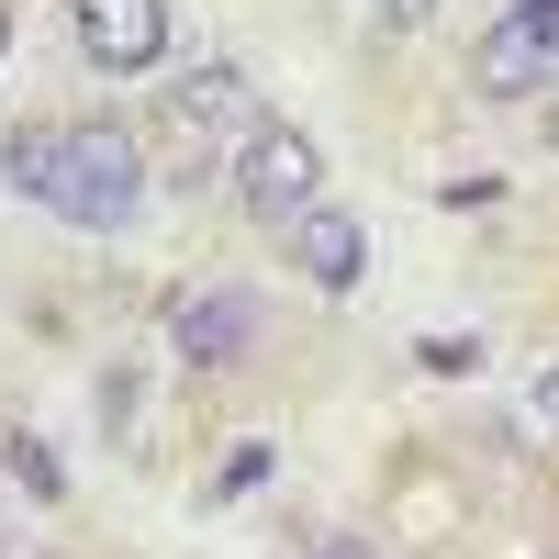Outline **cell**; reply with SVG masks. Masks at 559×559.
Wrapping results in <instances>:
<instances>
[{"label":"cell","instance_id":"obj_1","mask_svg":"<svg viewBox=\"0 0 559 559\" xmlns=\"http://www.w3.org/2000/svg\"><path fill=\"white\" fill-rule=\"evenodd\" d=\"M34 202L57 224H79V236H123L146 213V146L123 123H57V168H45Z\"/></svg>","mask_w":559,"mask_h":559},{"label":"cell","instance_id":"obj_2","mask_svg":"<svg viewBox=\"0 0 559 559\" xmlns=\"http://www.w3.org/2000/svg\"><path fill=\"white\" fill-rule=\"evenodd\" d=\"M236 202L269 224V236H292V224L324 202V146L302 123H258L247 146H236Z\"/></svg>","mask_w":559,"mask_h":559},{"label":"cell","instance_id":"obj_3","mask_svg":"<svg viewBox=\"0 0 559 559\" xmlns=\"http://www.w3.org/2000/svg\"><path fill=\"white\" fill-rule=\"evenodd\" d=\"M559 79V0H515L481 45H471V90L481 102H537Z\"/></svg>","mask_w":559,"mask_h":559},{"label":"cell","instance_id":"obj_4","mask_svg":"<svg viewBox=\"0 0 559 559\" xmlns=\"http://www.w3.org/2000/svg\"><path fill=\"white\" fill-rule=\"evenodd\" d=\"M68 23H79V57L112 79H146L168 57V0H68Z\"/></svg>","mask_w":559,"mask_h":559},{"label":"cell","instance_id":"obj_5","mask_svg":"<svg viewBox=\"0 0 559 559\" xmlns=\"http://www.w3.org/2000/svg\"><path fill=\"white\" fill-rule=\"evenodd\" d=\"M168 347L191 358V369H247L258 358V302L247 292H191L168 313Z\"/></svg>","mask_w":559,"mask_h":559},{"label":"cell","instance_id":"obj_6","mask_svg":"<svg viewBox=\"0 0 559 559\" xmlns=\"http://www.w3.org/2000/svg\"><path fill=\"white\" fill-rule=\"evenodd\" d=\"M168 112H179V134H191V146H213V134H258V90H247L236 57H202V68H179Z\"/></svg>","mask_w":559,"mask_h":559},{"label":"cell","instance_id":"obj_7","mask_svg":"<svg viewBox=\"0 0 559 559\" xmlns=\"http://www.w3.org/2000/svg\"><path fill=\"white\" fill-rule=\"evenodd\" d=\"M292 269L313 280V292H358V280H369V224L336 213V202H313V213L292 224Z\"/></svg>","mask_w":559,"mask_h":559},{"label":"cell","instance_id":"obj_8","mask_svg":"<svg viewBox=\"0 0 559 559\" xmlns=\"http://www.w3.org/2000/svg\"><path fill=\"white\" fill-rule=\"evenodd\" d=\"M45 168H57V123H23L12 146H0V179H12V191L34 202V191H45Z\"/></svg>","mask_w":559,"mask_h":559},{"label":"cell","instance_id":"obj_9","mask_svg":"<svg viewBox=\"0 0 559 559\" xmlns=\"http://www.w3.org/2000/svg\"><path fill=\"white\" fill-rule=\"evenodd\" d=\"M0 459H12V481H23L34 503H57V492H68V471H57V448H45V437H12Z\"/></svg>","mask_w":559,"mask_h":559},{"label":"cell","instance_id":"obj_10","mask_svg":"<svg viewBox=\"0 0 559 559\" xmlns=\"http://www.w3.org/2000/svg\"><path fill=\"white\" fill-rule=\"evenodd\" d=\"M258 481H269V437H247V448L213 471V492H258Z\"/></svg>","mask_w":559,"mask_h":559},{"label":"cell","instance_id":"obj_11","mask_svg":"<svg viewBox=\"0 0 559 559\" xmlns=\"http://www.w3.org/2000/svg\"><path fill=\"white\" fill-rule=\"evenodd\" d=\"M414 358H426L437 381H459V369H481V336H426V347H414Z\"/></svg>","mask_w":559,"mask_h":559},{"label":"cell","instance_id":"obj_12","mask_svg":"<svg viewBox=\"0 0 559 559\" xmlns=\"http://www.w3.org/2000/svg\"><path fill=\"white\" fill-rule=\"evenodd\" d=\"M369 12H381L392 34H414V23H437V0H369Z\"/></svg>","mask_w":559,"mask_h":559},{"label":"cell","instance_id":"obj_13","mask_svg":"<svg viewBox=\"0 0 559 559\" xmlns=\"http://www.w3.org/2000/svg\"><path fill=\"white\" fill-rule=\"evenodd\" d=\"M537 414H548V426H559V369H548V381H537Z\"/></svg>","mask_w":559,"mask_h":559},{"label":"cell","instance_id":"obj_14","mask_svg":"<svg viewBox=\"0 0 559 559\" xmlns=\"http://www.w3.org/2000/svg\"><path fill=\"white\" fill-rule=\"evenodd\" d=\"M324 559H358V548H347V537H324Z\"/></svg>","mask_w":559,"mask_h":559}]
</instances>
